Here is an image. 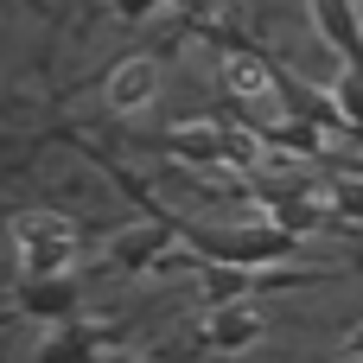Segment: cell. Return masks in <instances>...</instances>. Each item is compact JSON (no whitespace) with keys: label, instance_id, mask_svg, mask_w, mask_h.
I'll return each mask as SVG.
<instances>
[{"label":"cell","instance_id":"1","mask_svg":"<svg viewBox=\"0 0 363 363\" xmlns=\"http://www.w3.org/2000/svg\"><path fill=\"white\" fill-rule=\"evenodd\" d=\"M13 242H19V255H26L32 274H57V268H70V255H77V230H70L57 211H32V217L13 230Z\"/></svg>","mask_w":363,"mask_h":363},{"label":"cell","instance_id":"2","mask_svg":"<svg viewBox=\"0 0 363 363\" xmlns=\"http://www.w3.org/2000/svg\"><path fill=\"white\" fill-rule=\"evenodd\" d=\"M160 96V64L153 57H121L115 77H108V102L115 108H147Z\"/></svg>","mask_w":363,"mask_h":363},{"label":"cell","instance_id":"6","mask_svg":"<svg viewBox=\"0 0 363 363\" xmlns=\"http://www.w3.org/2000/svg\"><path fill=\"white\" fill-rule=\"evenodd\" d=\"M345 351H351V357H363V325L351 332V338H345Z\"/></svg>","mask_w":363,"mask_h":363},{"label":"cell","instance_id":"5","mask_svg":"<svg viewBox=\"0 0 363 363\" xmlns=\"http://www.w3.org/2000/svg\"><path fill=\"white\" fill-rule=\"evenodd\" d=\"M255 153H262V147H255V134L223 128V160H230V166H255Z\"/></svg>","mask_w":363,"mask_h":363},{"label":"cell","instance_id":"3","mask_svg":"<svg viewBox=\"0 0 363 363\" xmlns=\"http://www.w3.org/2000/svg\"><path fill=\"white\" fill-rule=\"evenodd\" d=\"M262 338V319L249 313V306H223V313H211V345H223V351H249Z\"/></svg>","mask_w":363,"mask_h":363},{"label":"cell","instance_id":"4","mask_svg":"<svg viewBox=\"0 0 363 363\" xmlns=\"http://www.w3.org/2000/svg\"><path fill=\"white\" fill-rule=\"evenodd\" d=\"M223 83H230L236 96H268V89H274V77H268L262 57H230V64H223Z\"/></svg>","mask_w":363,"mask_h":363}]
</instances>
